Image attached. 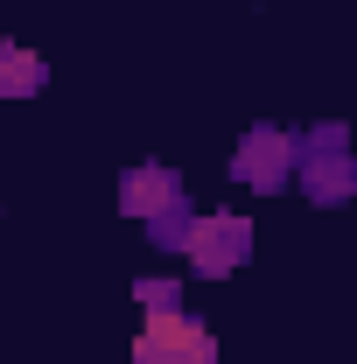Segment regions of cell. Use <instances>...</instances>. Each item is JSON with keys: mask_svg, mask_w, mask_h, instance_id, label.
<instances>
[{"mask_svg": "<svg viewBox=\"0 0 357 364\" xmlns=\"http://www.w3.org/2000/svg\"><path fill=\"white\" fill-rule=\"evenodd\" d=\"M49 85V63L21 43H0V98H36Z\"/></svg>", "mask_w": 357, "mask_h": 364, "instance_id": "obj_6", "label": "cell"}, {"mask_svg": "<svg viewBox=\"0 0 357 364\" xmlns=\"http://www.w3.org/2000/svg\"><path fill=\"white\" fill-rule=\"evenodd\" d=\"M134 294H140V309H147V316H169V309H182V287H176V280H140Z\"/></svg>", "mask_w": 357, "mask_h": 364, "instance_id": "obj_7", "label": "cell"}, {"mask_svg": "<svg viewBox=\"0 0 357 364\" xmlns=\"http://www.w3.org/2000/svg\"><path fill=\"white\" fill-rule=\"evenodd\" d=\"M294 182L309 189V203H351L357 196V154H351V134H343L336 119H322V127L302 140Z\"/></svg>", "mask_w": 357, "mask_h": 364, "instance_id": "obj_2", "label": "cell"}, {"mask_svg": "<svg viewBox=\"0 0 357 364\" xmlns=\"http://www.w3.org/2000/svg\"><path fill=\"white\" fill-rule=\"evenodd\" d=\"M203 280H224V273H238L252 259V225L238 218V210H211V218H196L189 225V245H182Z\"/></svg>", "mask_w": 357, "mask_h": 364, "instance_id": "obj_5", "label": "cell"}, {"mask_svg": "<svg viewBox=\"0 0 357 364\" xmlns=\"http://www.w3.org/2000/svg\"><path fill=\"white\" fill-rule=\"evenodd\" d=\"M134 364H218V336L196 316L169 309V316H147V329L134 343Z\"/></svg>", "mask_w": 357, "mask_h": 364, "instance_id": "obj_4", "label": "cell"}, {"mask_svg": "<svg viewBox=\"0 0 357 364\" xmlns=\"http://www.w3.org/2000/svg\"><path fill=\"white\" fill-rule=\"evenodd\" d=\"M119 210L147 225L154 245H189V189H182L176 168H161V161H147V168H127L119 176Z\"/></svg>", "mask_w": 357, "mask_h": 364, "instance_id": "obj_1", "label": "cell"}, {"mask_svg": "<svg viewBox=\"0 0 357 364\" xmlns=\"http://www.w3.org/2000/svg\"><path fill=\"white\" fill-rule=\"evenodd\" d=\"M294 168H302V140L287 134V127H245V140L231 147V182H245L260 196L287 189Z\"/></svg>", "mask_w": 357, "mask_h": 364, "instance_id": "obj_3", "label": "cell"}]
</instances>
